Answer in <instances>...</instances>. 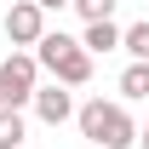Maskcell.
Here are the masks:
<instances>
[{
    "label": "cell",
    "mask_w": 149,
    "mask_h": 149,
    "mask_svg": "<svg viewBox=\"0 0 149 149\" xmlns=\"http://www.w3.org/2000/svg\"><path fill=\"white\" fill-rule=\"evenodd\" d=\"M35 63L52 69V80H63V86H86V80H92V52H86L80 40H69L63 29H46V35H40Z\"/></svg>",
    "instance_id": "obj_1"
},
{
    "label": "cell",
    "mask_w": 149,
    "mask_h": 149,
    "mask_svg": "<svg viewBox=\"0 0 149 149\" xmlns=\"http://www.w3.org/2000/svg\"><path fill=\"white\" fill-rule=\"evenodd\" d=\"M74 120H80V132H86L97 149H132V143H138V126H132V115L120 109V103L92 97V103L74 109Z\"/></svg>",
    "instance_id": "obj_2"
},
{
    "label": "cell",
    "mask_w": 149,
    "mask_h": 149,
    "mask_svg": "<svg viewBox=\"0 0 149 149\" xmlns=\"http://www.w3.org/2000/svg\"><path fill=\"white\" fill-rule=\"evenodd\" d=\"M35 86H40V63H35V52H12L6 63H0V97H6V109L35 103Z\"/></svg>",
    "instance_id": "obj_3"
},
{
    "label": "cell",
    "mask_w": 149,
    "mask_h": 149,
    "mask_svg": "<svg viewBox=\"0 0 149 149\" xmlns=\"http://www.w3.org/2000/svg\"><path fill=\"white\" fill-rule=\"evenodd\" d=\"M40 35H46V12H40L35 0H17L6 12V40L12 46H40Z\"/></svg>",
    "instance_id": "obj_4"
},
{
    "label": "cell",
    "mask_w": 149,
    "mask_h": 149,
    "mask_svg": "<svg viewBox=\"0 0 149 149\" xmlns=\"http://www.w3.org/2000/svg\"><path fill=\"white\" fill-rule=\"evenodd\" d=\"M35 115L46 120V126H63V120H74V97L63 80H52V86H35Z\"/></svg>",
    "instance_id": "obj_5"
},
{
    "label": "cell",
    "mask_w": 149,
    "mask_h": 149,
    "mask_svg": "<svg viewBox=\"0 0 149 149\" xmlns=\"http://www.w3.org/2000/svg\"><path fill=\"white\" fill-rule=\"evenodd\" d=\"M120 35H126V29H115V17H97V23H86L80 46H86V52H115V46H120Z\"/></svg>",
    "instance_id": "obj_6"
},
{
    "label": "cell",
    "mask_w": 149,
    "mask_h": 149,
    "mask_svg": "<svg viewBox=\"0 0 149 149\" xmlns=\"http://www.w3.org/2000/svg\"><path fill=\"white\" fill-rule=\"evenodd\" d=\"M0 149H23V115L0 109Z\"/></svg>",
    "instance_id": "obj_7"
},
{
    "label": "cell",
    "mask_w": 149,
    "mask_h": 149,
    "mask_svg": "<svg viewBox=\"0 0 149 149\" xmlns=\"http://www.w3.org/2000/svg\"><path fill=\"white\" fill-rule=\"evenodd\" d=\"M120 97H149V63H132L120 74Z\"/></svg>",
    "instance_id": "obj_8"
},
{
    "label": "cell",
    "mask_w": 149,
    "mask_h": 149,
    "mask_svg": "<svg viewBox=\"0 0 149 149\" xmlns=\"http://www.w3.org/2000/svg\"><path fill=\"white\" fill-rule=\"evenodd\" d=\"M120 46H126L138 63H149V23H132L126 35H120Z\"/></svg>",
    "instance_id": "obj_9"
},
{
    "label": "cell",
    "mask_w": 149,
    "mask_h": 149,
    "mask_svg": "<svg viewBox=\"0 0 149 149\" xmlns=\"http://www.w3.org/2000/svg\"><path fill=\"white\" fill-rule=\"evenodd\" d=\"M69 6H74L86 23H97V17H109V12H115V0H69Z\"/></svg>",
    "instance_id": "obj_10"
},
{
    "label": "cell",
    "mask_w": 149,
    "mask_h": 149,
    "mask_svg": "<svg viewBox=\"0 0 149 149\" xmlns=\"http://www.w3.org/2000/svg\"><path fill=\"white\" fill-rule=\"evenodd\" d=\"M40 12H63V6H69V0H35Z\"/></svg>",
    "instance_id": "obj_11"
},
{
    "label": "cell",
    "mask_w": 149,
    "mask_h": 149,
    "mask_svg": "<svg viewBox=\"0 0 149 149\" xmlns=\"http://www.w3.org/2000/svg\"><path fill=\"white\" fill-rule=\"evenodd\" d=\"M138 143H143V149H149V126H143V132H138Z\"/></svg>",
    "instance_id": "obj_12"
},
{
    "label": "cell",
    "mask_w": 149,
    "mask_h": 149,
    "mask_svg": "<svg viewBox=\"0 0 149 149\" xmlns=\"http://www.w3.org/2000/svg\"><path fill=\"white\" fill-rule=\"evenodd\" d=\"M0 109H6V97H0Z\"/></svg>",
    "instance_id": "obj_13"
}]
</instances>
